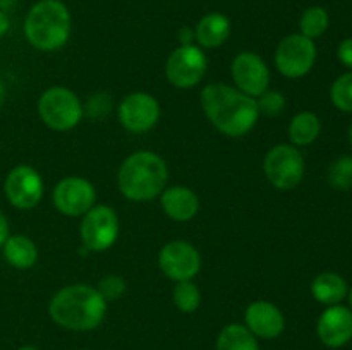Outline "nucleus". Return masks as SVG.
<instances>
[{
  "label": "nucleus",
  "mask_w": 352,
  "mask_h": 350,
  "mask_svg": "<svg viewBox=\"0 0 352 350\" xmlns=\"http://www.w3.org/2000/svg\"><path fill=\"white\" fill-rule=\"evenodd\" d=\"M17 350H40V349H36V347H33V345H24V347H19Z\"/></svg>",
  "instance_id": "obj_36"
},
{
  "label": "nucleus",
  "mask_w": 352,
  "mask_h": 350,
  "mask_svg": "<svg viewBox=\"0 0 352 350\" xmlns=\"http://www.w3.org/2000/svg\"><path fill=\"white\" fill-rule=\"evenodd\" d=\"M54 206L65 216H82L95 206L96 191L88 178L65 177L55 185Z\"/></svg>",
  "instance_id": "obj_14"
},
{
  "label": "nucleus",
  "mask_w": 352,
  "mask_h": 350,
  "mask_svg": "<svg viewBox=\"0 0 352 350\" xmlns=\"http://www.w3.org/2000/svg\"><path fill=\"white\" fill-rule=\"evenodd\" d=\"M256 103L260 113H265V115H278L284 110L285 98L277 89H267L263 95L258 96Z\"/></svg>",
  "instance_id": "obj_27"
},
{
  "label": "nucleus",
  "mask_w": 352,
  "mask_h": 350,
  "mask_svg": "<svg viewBox=\"0 0 352 350\" xmlns=\"http://www.w3.org/2000/svg\"><path fill=\"white\" fill-rule=\"evenodd\" d=\"M330 98L340 112H352V71L339 75L333 81L332 89H330Z\"/></svg>",
  "instance_id": "obj_25"
},
{
  "label": "nucleus",
  "mask_w": 352,
  "mask_h": 350,
  "mask_svg": "<svg viewBox=\"0 0 352 350\" xmlns=\"http://www.w3.org/2000/svg\"><path fill=\"white\" fill-rule=\"evenodd\" d=\"M160 205L165 215L174 222H189L199 209V199L192 189L186 185H172L160 194Z\"/></svg>",
  "instance_id": "obj_17"
},
{
  "label": "nucleus",
  "mask_w": 352,
  "mask_h": 350,
  "mask_svg": "<svg viewBox=\"0 0 352 350\" xmlns=\"http://www.w3.org/2000/svg\"><path fill=\"white\" fill-rule=\"evenodd\" d=\"M81 100L74 91L64 86H52L41 93L38 100V115L45 126L57 132L71 130L82 119Z\"/></svg>",
  "instance_id": "obj_5"
},
{
  "label": "nucleus",
  "mask_w": 352,
  "mask_h": 350,
  "mask_svg": "<svg viewBox=\"0 0 352 350\" xmlns=\"http://www.w3.org/2000/svg\"><path fill=\"white\" fill-rule=\"evenodd\" d=\"M110 106H112V100H110L109 96H107V95H95L93 98H89L86 110H88V113L91 117H95V119H100V117H103L105 113L110 112Z\"/></svg>",
  "instance_id": "obj_29"
},
{
  "label": "nucleus",
  "mask_w": 352,
  "mask_h": 350,
  "mask_svg": "<svg viewBox=\"0 0 352 350\" xmlns=\"http://www.w3.org/2000/svg\"><path fill=\"white\" fill-rule=\"evenodd\" d=\"M236 88L244 95L258 98L270 86V69L267 62L254 51H241L234 57L230 65Z\"/></svg>",
  "instance_id": "obj_12"
},
{
  "label": "nucleus",
  "mask_w": 352,
  "mask_h": 350,
  "mask_svg": "<svg viewBox=\"0 0 352 350\" xmlns=\"http://www.w3.org/2000/svg\"><path fill=\"white\" fill-rule=\"evenodd\" d=\"M179 41H181V45H192V41H195V30L189 26H184L179 30Z\"/></svg>",
  "instance_id": "obj_32"
},
{
  "label": "nucleus",
  "mask_w": 352,
  "mask_h": 350,
  "mask_svg": "<svg viewBox=\"0 0 352 350\" xmlns=\"http://www.w3.org/2000/svg\"><path fill=\"white\" fill-rule=\"evenodd\" d=\"M246 328L256 338L274 340L280 336L285 329V318L280 309L267 301L251 302L244 312Z\"/></svg>",
  "instance_id": "obj_16"
},
{
  "label": "nucleus",
  "mask_w": 352,
  "mask_h": 350,
  "mask_svg": "<svg viewBox=\"0 0 352 350\" xmlns=\"http://www.w3.org/2000/svg\"><path fill=\"white\" fill-rule=\"evenodd\" d=\"M232 31L230 19L222 12H208L195 27V41L199 48H217L226 43Z\"/></svg>",
  "instance_id": "obj_18"
},
{
  "label": "nucleus",
  "mask_w": 352,
  "mask_h": 350,
  "mask_svg": "<svg viewBox=\"0 0 352 350\" xmlns=\"http://www.w3.org/2000/svg\"><path fill=\"white\" fill-rule=\"evenodd\" d=\"M72 19L62 0H38L24 17V36L31 47L55 51L67 43Z\"/></svg>",
  "instance_id": "obj_4"
},
{
  "label": "nucleus",
  "mask_w": 352,
  "mask_h": 350,
  "mask_svg": "<svg viewBox=\"0 0 352 350\" xmlns=\"http://www.w3.org/2000/svg\"><path fill=\"white\" fill-rule=\"evenodd\" d=\"M320 342L329 349H340L352 340V311L342 304L329 305L316 325Z\"/></svg>",
  "instance_id": "obj_15"
},
{
  "label": "nucleus",
  "mask_w": 352,
  "mask_h": 350,
  "mask_svg": "<svg viewBox=\"0 0 352 350\" xmlns=\"http://www.w3.org/2000/svg\"><path fill=\"white\" fill-rule=\"evenodd\" d=\"M201 106L210 122L230 137L246 136L260 117L256 98L222 82H213L203 88Z\"/></svg>",
  "instance_id": "obj_1"
},
{
  "label": "nucleus",
  "mask_w": 352,
  "mask_h": 350,
  "mask_svg": "<svg viewBox=\"0 0 352 350\" xmlns=\"http://www.w3.org/2000/svg\"><path fill=\"white\" fill-rule=\"evenodd\" d=\"M17 2H19V0H0V10L9 14L10 10L17 5Z\"/></svg>",
  "instance_id": "obj_34"
},
{
  "label": "nucleus",
  "mask_w": 352,
  "mask_h": 350,
  "mask_svg": "<svg viewBox=\"0 0 352 350\" xmlns=\"http://www.w3.org/2000/svg\"><path fill=\"white\" fill-rule=\"evenodd\" d=\"M316 62V45L301 33H292L278 43L275 50V65L289 79L308 74Z\"/></svg>",
  "instance_id": "obj_9"
},
{
  "label": "nucleus",
  "mask_w": 352,
  "mask_h": 350,
  "mask_svg": "<svg viewBox=\"0 0 352 350\" xmlns=\"http://www.w3.org/2000/svg\"><path fill=\"white\" fill-rule=\"evenodd\" d=\"M119 216L110 206H93L81 222V242L89 253L110 249L119 237Z\"/></svg>",
  "instance_id": "obj_7"
},
{
  "label": "nucleus",
  "mask_w": 352,
  "mask_h": 350,
  "mask_svg": "<svg viewBox=\"0 0 352 350\" xmlns=\"http://www.w3.org/2000/svg\"><path fill=\"white\" fill-rule=\"evenodd\" d=\"M3 192L10 206L17 209H33L43 198V178L30 165H16L7 174Z\"/></svg>",
  "instance_id": "obj_10"
},
{
  "label": "nucleus",
  "mask_w": 352,
  "mask_h": 350,
  "mask_svg": "<svg viewBox=\"0 0 352 350\" xmlns=\"http://www.w3.org/2000/svg\"><path fill=\"white\" fill-rule=\"evenodd\" d=\"M347 281L333 271L320 273L311 283V294L320 304L337 305L347 297Z\"/></svg>",
  "instance_id": "obj_20"
},
{
  "label": "nucleus",
  "mask_w": 352,
  "mask_h": 350,
  "mask_svg": "<svg viewBox=\"0 0 352 350\" xmlns=\"http://www.w3.org/2000/svg\"><path fill=\"white\" fill-rule=\"evenodd\" d=\"M9 235H10L9 220H7L6 213L0 209V249H2V246L6 244V240L9 239Z\"/></svg>",
  "instance_id": "obj_31"
},
{
  "label": "nucleus",
  "mask_w": 352,
  "mask_h": 350,
  "mask_svg": "<svg viewBox=\"0 0 352 350\" xmlns=\"http://www.w3.org/2000/svg\"><path fill=\"white\" fill-rule=\"evenodd\" d=\"M109 302L95 287L74 283L60 288L48 304V314L58 326L71 331H91L107 314Z\"/></svg>",
  "instance_id": "obj_2"
},
{
  "label": "nucleus",
  "mask_w": 352,
  "mask_h": 350,
  "mask_svg": "<svg viewBox=\"0 0 352 350\" xmlns=\"http://www.w3.org/2000/svg\"><path fill=\"white\" fill-rule=\"evenodd\" d=\"M168 178L165 161L151 151H136L122 161L117 174V185L131 201H150L162 194Z\"/></svg>",
  "instance_id": "obj_3"
},
{
  "label": "nucleus",
  "mask_w": 352,
  "mask_h": 350,
  "mask_svg": "<svg viewBox=\"0 0 352 350\" xmlns=\"http://www.w3.org/2000/svg\"><path fill=\"white\" fill-rule=\"evenodd\" d=\"M6 98H7V88L6 84H3L2 79H0V110H2L3 103H6Z\"/></svg>",
  "instance_id": "obj_35"
},
{
  "label": "nucleus",
  "mask_w": 352,
  "mask_h": 350,
  "mask_svg": "<svg viewBox=\"0 0 352 350\" xmlns=\"http://www.w3.org/2000/svg\"><path fill=\"white\" fill-rule=\"evenodd\" d=\"M349 143H351V146H352V124H351V127H349Z\"/></svg>",
  "instance_id": "obj_38"
},
{
  "label": "nucleus",
  "mask_w": 352,
  "mask_h": 350,
  "mask_svg": "<svg viewBox=\"0 0 352 350\" xmlns=\"http://www.w3.org/2000/svg\"><path fill=\"white\" fill-rule=\"evenodd\" d=\"M160 119V103L148 93L136 91L120 102L119 120L133 134H143L153 129Z\"/></svg>",
  "instance_id": "obj_13"
},
{
  "label": "nucleus",
  "mask_w": 352,
  "mask_h": 350,
  "mask_svg": "<svg viewBox=\"0 0 352 350\" xmlns=\"http://www.w3.org/2000/svg\"><path fill=\"white\" fill-rule=\"evenodd\" d=\"M329 184L337 191L352 189V156L346 154L332 163L329 170Z\"/></svg>",
  "instance_id": "obj_26"
},
{
  "label": "nucleus",
  "mask_w": 352,
  "mask_h": 350,
  "mask_svg": "<svg viewBox=\"0 0 352 350\" xmlns=\"http://www.w3.org/2000/svg\"><path fill=\"white\" fill-rule=\"evenodd\" d=\"M208 58L198 45H181L175 48L165 64V75L175 88L188 89L198 84L206 74Z\"/></svg>",
  "instance_id": "obj_8"
},
{
  "label": "nucleus",
  "mask_w": 352,
  "mask_h": 350,
  "mask_svg": "<svg viewBox=\"0 0 352 350\" xmlns=\"http://www.w3.org/2000/svg\"><path fill=\"white\" fill-rule=\"evenodd\" d=\"M217 350H260L258 338L239 323L227 325L217 338Z\"/></svg>",
  "instance_id": "obj_22"
},
{
  "label": "nucleus",
  "mask_w": 352,
  "mask_h": 350,
  "mask_svg": "<svg viewBox=\"0 0 352 350\" xmlns=\"http://www.w3.org/2000/svg\"><path fill=\"white\" fill-rule=\"evenodd\" d=\"M329 12H327L323 7L313 5L302 12L301 19H299V33L302 36L309 38V40L315 41L316 38L322 36L327 30H329Z\"/></svg>",
  "instance_id": "obj_23"
},
{
  "label": "nucleus",
  "mask_w": 352,
  "mask_h": 350,
  "mask_svg": "<svg viewBox=\"0 0 352 350\" xmlns=\"http://www.w3.org/2000/svg\"><path fill=\"white\" fill-rule=\"evenodd\" d=\"M3 257L16 270H30L38 261V247L30 237L9 235L2 246Z\"/></svg>",
  "instance_id": "obj_19"
},
{
  "label": "nucleus",
  "mask_w": 352,
  "mask_h": 350,
  "mask_svg": "<svg viewBox=\"0 0 352 350\" xmlns=\"http://www.w3.org/2000/svg\"><path fill=\"white\" fill-rule=\"evenodd\" d=\"M337 55H339V60L352 71V38H346L344 41H340Z\"/></svg>",
  "instance_id": "obj_30"
},
{
  "label": "nucleus",
  "mask_w": 352,
  "mask_h": 350,
  "mask_svg": "<svg viewBox=\"0 0 352 350\" xmlns=\"http://www.w3.org/2000/svg\"><path fill=\"white\" fill-rule=\"evenodd\" d=\"M347 297H349V305H351V311H352V287L349 288V292H347Z\"/></svg>",
  "instance_id": "obj_37"
},
{
  "label": "nucleus",
  "mask_w": 352,
  "mask_h": 350,
  "mask_svg": "<svg viewBox=\"0 0 352 350\" xmlns=\"http://www.w3.org/2000/svg\"><path fill=\"white\" fill-rule=\"evenodd\" d=\"M158 266L170 280H192L201 270V256L188 240H170L158 254Z\"/></svg>",
  "instance_id": "obj_11"
},
{
  "label": "nucleus",
  "mask_w": 352,
  "mask_h": 350,
  "mask_svg": "<svg viewBox=\"0 0 352 350\" xmlns=\"http://www.w3.org/2000/svg\"><path fill=\"white\" fill-rule=\"evenodd\" d=\"M172 301L181 312L191 314L201 304V292L191 280L177 281L172 292Z\"/></svg>",
  "instance_id": "obj_24"
},
{
  "label": "nucleus",
  "mask_w": 352,
  "mask_h": 350,
  "mask_svg": "<svg viewBox=\"0 0 352 350\" xmlns=\"http://www.w3.org/2000/svg\"><path fill=\"white\" fill-rule=\"evenodd\" d=\"M305 156L292 144H277L267 153L263 170L268 182L280 191H291L305 177Z\"/></svg>",
  "instance_id": "obj_6"
},
{
  "label": "nucleus",
  "mask_w": 352,
  "mask_h": 350,
  "mask_svg": "<svg viewBox=\"0 0 352 350\" xmlns=\"http://www.w3.org/2000/svg\"><path fill=\"white\" fill-rule=\"evenodd\" d=\"M320 132H322V122L320 117L313 112H299L289 124V139L296 148L313 144L318 139Z\"/></svg>",
  "instance_id": "obj_21"
},
{
  "label": "nucleus",
  "mask_w": 352,
  "mask_h": 350,
  "mask_svg": "<svg viewBox=\"0 0 352 350\" xmlns=\"http://www.w3.org/2000/svg\"><path fill=\"white\" fill-rule=\"evenodd\" d=\"M10 30V17L7 12H2L0 10V40H2L3 36H6L7 33H9Z\"/></svg>",
  "instance_id": "obj_33"
},
{
  "label": "nucleus",
  "mask_w": 352,
  "mask_h": 350,
  "mask_svg": "<svg viewBox=\"0 0 352 350\" xmlns=\"http://www.w3.org/2000/svg\"><path fill=\"white\" fill-rule=\"evenodd\" d=\"M96 290L100 292V295L107 302L117 301V299H120L126 294V281H124V278L117 277V275H109V277L100 280Z\"/></svg>",
  "instance_id": "obj_28"
}]
</instances>
